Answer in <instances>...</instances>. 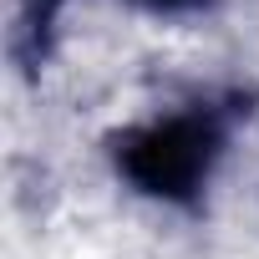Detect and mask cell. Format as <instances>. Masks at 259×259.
<instances>
[{"instance_id": "cell-1", "label": "cell", "mask_w": 259, "mask_h": 259, "mask_svg": "<svg viewBox=\"0 0 259 259\" xmlns=\"http://www.w3.org/2000/svg\"><path fill=\"white\" fill-rule=\"evenodd\" d=\"M234 127H239L234 107L198 97L122 127L107 158H112V173L138 198H153L163 208H188L213 188L234 148Z\"/></svg>"}, {"instance_id": "cell-2", "label": "cell", "mask_w": 259, "mask_h": 259, "mask_svg": "<svg viewBox=\"0 0 259 259\" xmlns=\"http://www.w3.org/2000/svg\"><path fill=\"white\" fill-rule=\"evenodd\" d=\"M56 6H61V0H36V21H41V31L51 26ZM117 6L138 11V16H153V21H193V16H208V11H213V0H117Z\"/></svg>"}]
</instances>
